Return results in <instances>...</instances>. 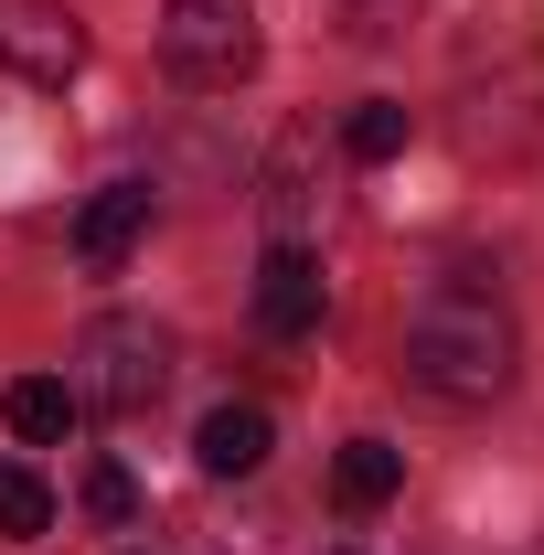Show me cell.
<instances>
[{"label": "cell", "mask_w": 544, "mask_h": 555, "mask_svg": "<svg viewBox=\"0 0 544 555\" xmlns=\"http://www.w3.org/2000/svg\"><path fill=\"white\" fill-rule=\"evenodd\" d=\"M0 416H11V438L22 449H54V438H75V385H54V374H22V385H0Z\"/></svg>", "instance_id": "cell-10"}, {"label": "cell", "mask_w": 544, "mask_h": 555, "mask_svg": "<svg viewBox=\"0 0 544 555\" xmlns=\"http://www.w3.org/2000/svg\"><path fill=\"white\" fill-rule=\"evenodd\" d=\"M139 235H150V182H107V193H86V214H75V268H86V278H118L139 257Z\"/></svg>", "instance_id": "cell-6"}, {"label": "cell", "mask_w": 544, "mask_h": 555, "mask_svg": "<svg viewBox=\"0 0 544 555\" xmlns=\"http://www.w3.org/2000/svg\"><path fill=\"white\" fill-rule=\"evenodd\" d=\"M406 22H416V0H341V33L352 43H396Z\"/></svg>", "instance_id": "cell-14"}, {"label": "cell", "mask_w": 544, "mask_h": 555, "mask_svg": "<svg viewBox=\"0 0 544 555\" xmlns=\"http://www.w3.org/2000/svg\"><path fill=\"white\" fill-rule=\"evenodd\" d=\"M321 310H332L321 257H310V246H268V268H257V332H268V343H310Z\"/></svg>", "instance_id": "cell-5"}, {"label": "cell", "mask_w": 544, "mask_h": 555, "mask_svg": "<svg viewBox=\"0 0 544 555\" xmlns=\"http://www.w3.org/2000/svg\"><path fill=\"white\" fill-rule=\"evenodd\" d=\"M513 352H523V332H513L502 278L491 268H438L427 288H416V310H406L396 363H406V385L427 396V406L470 416V406H491V396L513 385Z\"/></svg>", "instance_id": "cell-1"}, {"label": "cell", "mask_w": 544, "mask_h": 555, "mask_svg": "<svg viewBox=\"0 0 544 555\" xmlns=\"http://www.w3.org/2000/svg\"><path fill=\"white\" fill-rule=\"evenodd\" d=\"M86 513H96V524H139V481L118 470V460H96V470H86Z\"/></svg>", "instance_id": "cell-13"}, {"label": "cell", "mask_w": 544, "mask_h": 555, "mask_svg": "<svg viewBox=\"0 0 544 555\" xmlns=\"http://www.w3.org/2000/svg\"><path fill=\"white\" fill-rule=\"evenodd\" d=\"M75 406L96 416H150L160 406V385H171V332H150V321H86V343H75Z\"/></svg>", "instance_id": "cell-2"}, {"label": "cell", "mask_w": 544, "mask_h": 555, "mask_svg": "<svg viewBox=\"0 0 544 555\" xmlns=\"http://www.w3.org/2000/svg\"><path fill=\"white\" fill-rule=\"evenodd\" d=\"M332 491H341V513H385V502L406 491V449H385V438H341Z\"/></svg>", "instance_id": "cell-9"}, {"label": "cell", "mask_w": 544, "mask_h": 555, "mask_svg": "<svg viewBox=\"0 0 544 555\" xmlns=\"http://www.w3.org/2000/svg\"><path fill=\"white\" fill-rule=\"evenodd\" d=\"M43 524H54L43 470H33V460H0V534H43Z\"/></svg>", "instance_id": "cell-11"}, {"label": "cell", "mask_w": 544, "mask_h": 555, "mask_svg": "<svg viewBox=\"0 0 544 555\" xmlns=\"http://www.w3.org/2000/svg\"><path fill=\"white\" fill-rule=\"evenodd\" d=\"M268 449H277L268 406H213L204 427H193V460H204L213 481H246V470H268Z\"/></svg>", "instance_id": "cell-8"}, {"label": "cell", "mask_w": 544, "mask_h": 555, "mask_svg": "<svg viewBox=\"0 0 544 555\" xmlns=\"http://www.w3.org/2000/svg\"><path fill=\"white\" fill-rule=\"evenodd\" d=\"M86 65V22L65 0H0V86H65Z\"/></svg>", "instance_id": "cell-4"}, {"label": "cell", "mask_w": 544, "mask_h": 555, "mask_svg": "<svg viewBox=\"0 0 544 555\" xmlns=\"http://www.w3.org/2000/svg\"><path fill=\"white\" fill-rule=\"evenodd\" d=\"M310 160H321V139H310V129H288L268 150V246H310V224H321V204H332Z\"/></svg>", "instance_id": "cell-7"}, {"label": "cell", "mask_w": 544, "mask_h": 555, "mask_svg": "<svg viewBox=\"0 0 544 555\" xmlns=\"http://www.w3.org/2000/svg\"><path fill=\"white\" fill-rule=\"evenodd\" d=\"M341 150H352V160H396V150H406V107H396V96H363V107L341 118Z\"/></svg>", "instance_id": "cell-12"}, {"label": "cell", "mask_w": 544, "mask_h": 555, "mask_svg": "<svg viewBox=\"0 0 544 555\" xmlns=\"http://www.w3.org/2000/svg\"><path fill=\"white\" fill-rule=\"evenodd\" d=\"M160 65L182 86H246L257 75V0H160Z\"/></svg>", "instance_id": "cell-3"}]
</instances>
